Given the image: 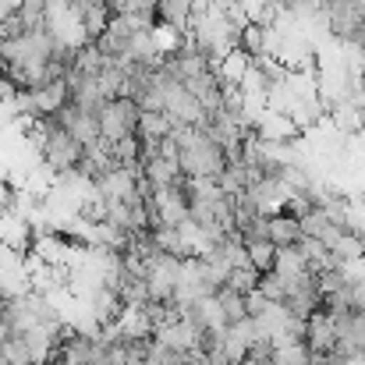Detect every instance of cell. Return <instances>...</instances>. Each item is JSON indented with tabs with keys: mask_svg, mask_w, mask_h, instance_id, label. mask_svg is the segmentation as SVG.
Instances as JSON below:
<instances>
[{
	"mask_svg": "<svg viewBox=\"0 0 365 365\" xmlns=\"http://www.w3.org/2000/svg\"><path fill=\"white\" fill-rule=\"evenodd\" d=\"M323 18H327V36L334 43H348L355 39L359 25H362V11H359V0H334L323 7Z\"/></svg>",
	"mask_w": 365,
	"mask_h": 365,
	"instance_id": "obj_2",
	"label": "cell"
},
{
	"mask_svg": "<svg viewBox=\"0 0 365 365\" xmlns=\"http://www.w3.org/2000/svg\"><path fill=\"white\" fill-rule=\"evenodd\" d=\"M153 341H160V344H167V348H174V351L188 355V351H195V348H199V330H195L188 319H174V323L160 327V330L153 334Z\"/></svg>",
	"mask_w": 365,
	"mask_h": 365,
	"instance_id": "obj_5",
	"label": "cell"
},
{
	"mask_svg": "<svg viewBox=\"0 0 365 365\" xmlns=\"http://www.w3.org/2000/svg\"><path fill=\"white\" fill-rule=\"evenodd\" d=\"M305 348L312 351V355H330L334 348H337V334H334V319L323 312V309H316L309 319H305Z\"/></svg>",
	"mask_w": 365,
	"mask_h": 365,
	"instance_id": "obj_3",
	"label": "cell"
},
{
	"mask_svg": "<svg viewBox=\"0 0 365 365\" xmlns=\"http://www.w3.org/2000/svg\"><path fill=\"white\" fill-rule=\"evenodd\" d=\"M138 107L131 103V100H124V96H118V100H107L103 107H100V138L107 142V145H114V142H121V138H128V135H135V128H138Z\"/></svg>",
	"mask_w": 365,
	"mask_h": 365,
	"instance_id": "obj_1",
	"label": "cell"
},
{
	"mask_svg": "<svg viewBox=\"0 0 365 365\" xmlns=\"http://www.w3.org/2000/svg\"><path fill=\"white\" fill-rule=\"evenodd\" d=\"M248 68H252V57L245 53V50H231L220 64H217V71H220V82H227V86H242V78L248 75Z\"/></svg>",
	"mask_w": 365,
	"mask_h": 365,
	"instance_id": "obj_9",
	"label": "cell"
},
{
	"mask_svg": "<svg viewBox=\"0 0 365 365\" xmlns=\"http://www.w3.org/2000/svg\"><path fill=\"white\" fill-rule=\"evenodd\" d=\"M312 351L305 348V341H284L273 344V365H309Z\"/></svg>",
	"mask_w": 365,
	"mask_h": 365,
	"instance_id": "obj_12",
	"label": "cell"
},
{
	"mask_svg": "<svg viewBox=\"0 0 365 365\" xmlns=\"http://www.w3.org/2000/svg\"><path fill=\"white\" fill-rule=\"evenodd\" d=\"M309 365H312V362H309Z\"/></svg>",
	"mask_w": 365,
	"mask_h": 365,
	"instance_id": "obj_24",
	"label": "cell"
},
{
	"mask_svg": "<svg viewBox=\"0 0 365 365\" xmlns=\"http://www.w3.org/2000/svg\"><path fill=\"white\" fill-rule=\"evenodd\" d=\"M362 86H365V68H362Z\"/></svg>",
	"mask_w": 365,
	"mask_h": 365,
	"instance_id": "obj_22",
	"label": "cell"
},
{
	"mask_svg": "<svg viewBox=\"0 0 365 365\" xmlns=\"http://www.w3.org/2000/svg\"><path fill=\"white\" fill-rule=\"evenodd\" d=\"M107 21H110V11L103 7V0H93V4L86 7V14H82V32H86V39H89V43L100 39L103 29H107Z\"/></svg>",
	"mask_w": 365,
	"mask_h": 365,
	"instance_id": "obj_11",
	"label": "cell"
},
{
	"mask_svg": "<svg viewBox=\"0 0 365 365\" xmlns=\"http://www.w3.org/2000/svg\"><path fill=\"white\" fill-rule=\"evenodd\" d=\"M0 365H7V359H4V344H0Z\"/></svg>",
	"mask_w": 365,
	"mask_h": 365,
	"instance_id": "obj_20",
	"label": "cell"
},
{
	"mask_svg": "<svg viewBox=\"0 0 365 365\" xmlns=\"http://www.w3.org/2000/svg\"><path fill=\"white\" fill-rule=\"evenodd\" d=\"M252 131H255L259 138H266V142H294V138H298L294 121H291L287 114H277V110H262V118L255 121Z\"/></svg>",
	"mask_w": 365,
	"mask_h": 365,
	"instance_id": "obj_6",
	"label": "cell"
},
{
	"mask_svg": "<svg viewBox=\"0 0 365 365\" xmlns=\"http://www.w3.org/2000/svg\"><path fill=\"white\" fill-rule=\"evenodd\" d=\"M298 231H302V238H316V242H323L327 231H330V220H327L323 210L316 206V210H309L305 217H298Z\"/></svg>",
	"mask_w": 365,
	"mask_h": 365,
	"instance_id": "obj_15",
	"label": "cell"
},
{
	"mask_svg": "<svg viewBox=\"0 0 365 365\" xmlns=\"http://www.w3.org/2000/svg\"><path fill=\"white\" fill-rule=\"evenodd\" d=\"M330 255H334L337 262H359L365 255V242L359 235H351V231H341V238L330 245Z\"/></svg>",
	"mask_w": 365,
	"mask_h": 365,
	"instance_id": "obj_13",
	"label": "cell"
},
{
	"mask_svg": "<svg viewBox=\"0 0 365 365\" xmlns=\"http://www.w3.org/2000/svg\"><path fill=\"white\" fill-rule=\"evenodd\" d=\"M273 273H277L280 280H291V277H298V273H305V259H302V252H298V245H287V248H277V255H273Z\"/></svg>",
	"mask_w": 365,
	"mask_h": 365,
	"instance_id": "obj_10",
	"label": "cell"
},
{
	"mask_svg": "<svg viewBox=\"0 0 365 365\" xmlns=\"http://www.w3.org/2000/svg\"><path fill=\"white\" fill-rule=\"evenodd\" d=\"M170 128L174 121L167 118V114H138V128H135V138L138 142H163L167 135H170Z\"/></svg>",
	"mask_w": 365,
	"mask_h": 365,
	"instance_id": "obj_8",
	"label": "cell"
},
{
	"mask_svg": "<svg viewBox=\"0 0 365 365\" xmlns=\"http://www.w3.org/2000/svg\"><path fill=\"white\" fill-rule=\"evenodd\" d=\"M269 305H273V302H269V298H262L259 291H248V294H245V316H248V319L262 316V312H266Z\"/></svg>",
	"mask_w": 365,
	"mask_h": 365,
	"instance_id": "obj_19",
	"label": "cell"
},
{
	"mask_svg": "<svg viewBox=\"0 0 365 365\" xmlns=\"http://www.w3.org/2000/svg\"><path fill=\"white\" fill-rule=\"evenodd\" d=\"M217 305H220V312H224L227 323H242V319H248V316H245V294L231 291V287H220V291H217Z\"/></svg>",
	"mask_w": 365,
	"mask_h": 365,
	"instance_id": "obj_14",
	"label": "cell"
},
{
	"mask_svg": "<svg viewBox=\"0 0 365 365\" xmlns=\"http://www.w3.org/2000/svg\"><path fill=\"white\" fill-rule=\"evenodd\" d=\"M266 227H269V245H273V248L298 245V238H302L298 220H294V217H287V213H273V217H266Z\"/></svg>",
	"mask_w": 365,
	"mask_h": 365,
	"instance_id": "obj_7",
	"label": "cell"
},
{
	"mask_svg": "<svg viewBox=\"0 0 365 365\" xmlns=\"http://www.w3.org/2000/svg\"><path fill=\"white\" fill-rule=\"evenodd\" d=\"M255 291H259L262 298H269V302H284V280H280L273 269H269V273H259Z\"/></svg>",
	"mask_w": 365,
	"mask_h": 365,
	"instance_id": "obj_18",
	"label": "cell"
},
{
	"mask_svg": "<svg viewBox=\"0 0 365 365\" xmlns=\"http://www.w3.org/2000/svg\"><path fill=\"white\" fill-rule=\"evenodd\" d=\"M245 252H248V262L259 269V273H269L273 269V255H277V248L269 242H248L245 245Z\"/></svg>",
	"mask_w": 365,
	"mask_h": 365,
	"instance_id": "obj_16",
	"label": "cell"
},
{
	"mask_svg": "<svg viewBox=\"0 0 365 365\" xmlns=\"http://www.w3.org/2000/svg\"><path fill=\"white\" fill-rule=\"evenodd\" d=\"M255 284H259V269L255 266H245V269H231V277H227L224 287H231L238 294H248V291H255Z\"/></svg>",
	"mask_w": 365,
	"mask_h": 365,
	"instance_id": "obj_17",
	"label": "cell"
},
{
	"mask_svg": "<svg viewBox=\"0 0 365 365\" xmlns=\"http://www.w3.org/2000/svg\"><path fill=\"white\" fill-rule=\"evenodd\" d=\"M29 100H32L36 118H53L68 107V86L64 82H46L39 89H29Z\"/></svg>",
	"mask_w": 365,
	"mask_h": 365,
	"instance_id": "obj_4",
	"label": "cell"
},
{
	"mask_svg": "<svg viewBox=\"0 0 365 365\" xmlns=\"http://www.w3.org/2000/svg\"><path fill=\"white\" fill-rule=\"evenodd\" d=\"M327 4H334V0H323V7H327Z\"/></svg>",
	"mask_w": 365,
	"mask_h": 365,
	"instance_id": "obj_21",
	"label": "cell"
},
{
	"mask_svg": "<svg viewBox=\"0 0 365 365\" xmlns=\"http://www.w3.org/2000/svg\"><path fill=\"white\" fill-rule=\"evenodd\" d=\"M362 355H365V351H362Z\"/></svg>",
	"mask_w": 365,
	"mask_h": 365,
	"instance_id": "obj_23",
	"label": "cell"
}]
</instances>
